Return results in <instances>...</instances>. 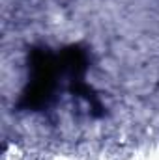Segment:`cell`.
Masks as SVG:
<instances>
[]
</instances>
